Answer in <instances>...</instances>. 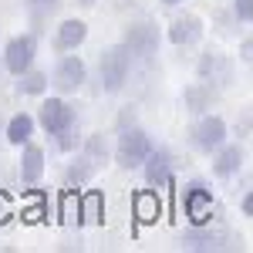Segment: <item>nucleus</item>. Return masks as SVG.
Instances as JSON below:
<instances>
[{"label":"nucleus","instance_id":"obj_20","mask_svg":"<svg viewBox=\"0 0 253 253\" xmlns=\"http://www.w3.org/2000/svg\"><path fill=\"white\" fill-rule=\"evenodd\" d=\"M78 149H81V152H84L88 159H91V162H95L98 169H101V166H105V162L112 159V145H108L105 132H91V135H84Z\"/></svg>","mask_w":253,"mask_h":253},{"label":"nucleus","instance_id":"obj_18","mask_svg":"<svg viewBox=\"0 0 253 253\" xmlns=\"http://www.w3.org/2000/svg\"><path fill=\"white\" fill-rule=\"evenodd\" d=\"M95 172H98V166L84 156V152H78V156H71V162L64 166V182L75 186V189H84V186L95 179Z\"/></svg>","mask_w":253,"mask_h":253},{"label":"nucleus","instance_id":"obj_15","mask_svg":"<svg viewBox=\"0 0 253 253\" xmlns=\"http://www.w3.org/2000/svg\"><path fill=\"white\" fill-rule=\"evenodd\" d=\"M216 98H219V91H216L213 84H206V81H193V84L182 88L179 101H182V112H186V115H203V112H213Z\"/></svg>","mask_w":253,"mask_h":253},{"label":"nucleus","instance_id":"obj_3","mask_svg":"<svg viewBox=\"0 0 253 253\" xmlns=\"http://www.w3.org/2000/svg\"><path fill=\"white\" fill-rule=\"evenodd\" d=\"M159 44H162V31H159L156 20L138 17V20H128V24L122 27V47L132 54V61L156 58Z\"/></svg>","mask_w":253,"mask_h":253},{"label":"nucleus","instance_id":"obj_23","mask_svg":"<svg viewBox=\"0 0 253 253\" xmlns=\"http://www.w3.org/2000/svg\"><path fill=\"white\" fill-rule=\"evenodd\" d=\"M240 213H243V219L253 216V189H243V196H240Z\"/></svg>","mask_w":253,"mask_h":253},{"label":"nucleus","instance_id":"obj_11","mask_svg":"<svg viewBox=\"0 0 253 253\" xmlns=\"http://www.w3.org/2000/svg\"><path fill=\"white\" fill-rule=\"evenodd\" d=\"M203 34H206V24H203L199 14H175L162 38L169 44H175V47H196L203 41Z\"/></svg>","mask_w":253,"mask_h":253},{"label":"nucleus","instance_id":"obj_25","mask_svg":"<svg viewBox=\"0 0 253 253\" xmlns=\"http://www.w3.org/2000/svg\"><path fill=\"white\" fill-rule=\"evenodd\" d=\"M159 3H162V7H182L186 0H159Z\"/></svg>","mask_w":253,"mask_h":253},{"label":"nucleus","instance_id":"obj_2","mask_svg":"<svg viewBox=\"0 0 253 253\" xmlns=\"http://www.w3.org/2000/svg\"><path fill=\"white\" fill-rule=\"evenodd\" d=\"M149 152H152V138H149V132H145L142 125H135V122H132V125L122 122L118 142H115V149H112V159H115L118 169H125V172L138 169Z\"/></svg>","mask_w":253,"mask_h":253},{"label":"nucleus","instance_id":"obj_1","mask_svg":"<svg viewBox=\"0 0 253 253\" xmlns=\"http://www.w3.org/2000/svg\"><path fill=\"white\" fill-rule=\"evenodd\" d=\"M132 78V54L118 44H108L101 54H98V64H95V81H98V91L101 95H118L125 91V84Z\"/></svg>","mask_w":253,"mask_h":253},{"label":"nucleus","instance_id":"obj_13","mask_svg":"<svg viewBox=\"0 0 253 253\" xmlns=\"http://www.w3.org/2000/svg\"><path fill=\"white\" fill-rule=\"evenodd\" d=\"M210 159H213V175L216 179H233V175H240V169L247 166V149H243L240 142H230V138H226Z\"/></svg>","mask_w":253,"mask_h":253},{"label":"nucleus","instance_id":"obj_19","mask_svg":"<svg viewBox=\"0 0 253 253\" xmlns=\"http://www.w3.org/2000/svg\"><path fill=\"white\" fill-rule=\"evenodd\" d=\"M47 88H51V81H47V71H41V68H27L14 81V91L24 95V98H44Z\"/></svg>","mask_w":253,"mask_h":253},{"label":"nucleus","instance_id":"obj_5","mask_svg":"<svg viewBox=\"0 0 253 253\" xmlns=\"http://www.w3.org/2000/svg\"><path fill=\"white\" fill-rule=\"evenodd\" d=\"M179 203H182V213H186V219H189V226H206V223H213L216 199H213L210 182H203V179H189V182L182 186Z\"/></svg>","mask_w":253,"mask_h":253},{"label":"nucleus","instance_id":"obj_24","mask_svg":"<svg viewBox=\"0 0 253 253\" xmlns=\"http://www.w3.org/2000/svg\"><path fill=\"white\" fill-rule=\"evenodd\" d=\"M240 61H243V64L253 61V38H243V44H240Z\"/></svg>","mask_w":253,"mask_h":253},{"label":"nucleus","instance_id":"obj_14","mask_svg":"<svg viewBox=\"0 0 253 253\" xmlns=\"http://www.w3.org/2000/svg\"><path fill=\"white\" fill-rule=\"evenodd\" d=\"M44 169H47V156H44V149H41L34 138L24 142V145H20V162H17L20 182H24V186H38L41 179H44Z\"/></svg>","mask_w":253,"mask_h":253},{"label":"nucleus","instance_id":"obj_10","mask_svg":"<svg viewBox=\"0 0 253 253\" xmlns=\"http://www.w3.org/2000/svg\"><path fill=\"white\" fill-rule=\"evenodd\" d=\"M142 175H145V182L152 186V189H166V186H172V172H175V156L166 149V145H152V152L145 156V162L138 166Z\"/></svg>","mask_w":253,"mask_h":253},{"label":"nucleus","instance_id":"obj_6","mask_svg":"<svg viewBox=\"0 0 253 253\" xmlns=\"http://www.w3.org/2000/svg\"><path fill=\"white\" fill-rule=\"evenodd\" d=\"M88 64H84V58L81 54H61L58 64L51 68V75H47V81H51V88L58 91V95H78L81 88L88 84Z\"/></svg>","mask_w":253,"mask_h":253},{"label":"nucleus","instance_id":"obj_21","mask_svg":"<svg viewBox=\"0 0 253 253\" xmlns=\"http://www.w3.org/2000/svg\"><path fill=\"white\" fill-rule=\"evenodd\" d=\"M24 7H27V14H31L34 24H44V20H51L58 14L61 0H24Z\"/></svg>","mask_w":253,"mask_h":253},{"label":"nucleus","instance_id":"obj_7","mask_svg":"<svg viewBox=\"0 0 253 253\" xmlns=\"http://www.w3.org/2000/svg\"><path fill=\"white\" fill-rule=\"evenodd\" d=\"M34 122H38V128H44L47 135L54 138V135H61V132H68V128L78 125V108L71 101H64V98H44Z\"/></svg>","mask_w":253,"mask_h":253},{"label":"nucleus","instance_id":"obj_9","mask_svg":"<svg viewBox=\"0 0 253 253\" xmlns=\"http://www.w3.org/2000/svg\"><path fill=\"white\" fill-rule=\"evenodd\" d=\"M38 61V34H17L3 44V68L7 75H24L27 68H34Z\"/></svg>","mask_w":253,"mask_h":253},{"label":"nucleus","instance_id":"obj_8","mask_svg":"<svg viewBox=\"0 0 253 253\" xmlns=\"http://www.w3.org/2000/svg\"><path fill=\"white\" fill-rule=\"evenodd\" d=\"M233 75H236L233 58H226V54H219V51H203L199 61H196V81L213 84L216 91L230 88V84H233Z\"/></svg>","mask_w":253,"mask_h":253},{"label":"nucleus","instance_id":"obj_4","mask_svg":"<svg viewBox=\"0 0 253 253\" xmlns=\"http://www.w3.org/2000/svg\"><path fill=\"white\" fill-rule=\"evenodd\" d=\"M226 138H230V125H226L223 115H216V112L196 115L193 128H189V145H193L199 156H213Z\"/></svg>","mask_w":253,"mask_h":253},{"label":"nucleus","instance_id":"obj_16","mask_svg":"<svg viewBox=\"0 0 253 253\" xmlns=\"http://www.w3.org/2000/svg\"><path fill=\"white\" fill-rule=\"evenodd\" d=\"M84 41H88V24L81 17H64L58 27H54V51H61V54L78 51Z\"/></svg>","mask_w":253,"mask_h":253},{"label":"nucleus","instance_id":"obj_17","mask_svg":"<svg viewBox=\"0 0 253 253\" xmlns=\"http://www.w3.org/2000/svg\"><path fill=\"white\" fill-rule=\"evenodd\" d=\"M3 135H7V142L14 149H20L24 142H31V138L38 135V122H34V115H27V112H17V115H10Z\"/></svg>","mask_w":253,"mask_h":253},{"label":"nucleus","instance_id":"obj_26","mask_svg":"<svg viewBox=\"0 0 253 253\" xmlns=\"http://www.w3.org/2000/svg\"><path fill=\"white\" fill-rule=\"evenodd\" d=\"M78 3H81V7H84V10H88V7H95L98 0H78Z\"/></svg>","mask_w":253,"mask_h":253},{"label":"nucleus","instance_id":"obj_22","mask_svg":"<svg viewBox=\"0 0 253 253\" xmlns=\"http://www.w3.org/2000/svg\"><path fill=\"white\" fill-rule=\"evenodd\" d=\"M230 10H233V20L236 24H250L253 20V0H230Z\"/></svg>","mask_w":253,"mask_h":253},{"label":"nucleus","instance_id":"obj_12","mask_svg":"<svg viewBox=\"0 0 253 253\" xmlns=\"http://www.w3.org/2000/svg\"><path fill=\"white\" fill-rule=\"evenodd\" d=\"M179 243H182V250L213 253V250H223V247L230 243V233H219V230H213V223H206V226H189V230H182Z\"/></svg>","mask_w":253,"mask_h":253}]
</instances>
